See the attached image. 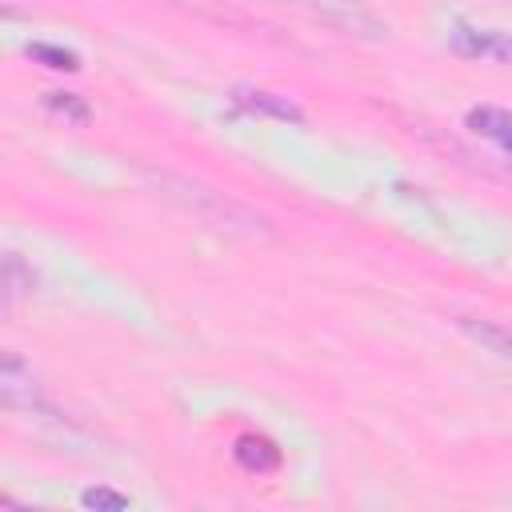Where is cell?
Listing matches in <instances>:
<instances>
[{"label":"cell","mask_w":512,"mask_h":512,"mask_svg":"<svg viewBox=\"0 0 512 512\" xmlns=\"http://www.w3.org/2000/svg\"><path fill=\"white\" fill-rule=\"evenodd\" d=\"M156 184L164 188V196L180 200L188 212H196L204 224H212V228H220V232H236V236H268V232H272L264 216H256L252 208L228 200L224 192H212V188L192 184V180L172 176V172H160Z\"/></svg>","instance_id":"6da1fadb"},{"label":"cell","mask_w":512,"mask_h":512,"mask_svg":"<svg viewBox=\"0 0 512 512\" xmlns=\"http://www.w3.org/2000/svg\"><path fill=\"white\" fill-rule=\"evenodd\" d=\"M452 48L464 56H492V60H512V36L492 32V28H452Z\"/></svg>","instance_id":"7a4b0ae2"},{"label":"cell","mask_w":512,"mask_h":512,"mask_svg":"<svg viewBox=\"0 0 512 512\" xmlns=\"http://www.w3.org/2000/svg\"><path fill=\"white\" fill-rule=\"evenodd\" d=\"M232 100H236V108H244V112H252V116H276V120H292V124L304 120V112H300L292 100L272 96V92H260V88H236Z\"/></svg>","instance_id":"3957f363"},{"label":"cell","mask_w":512,"mask_h":512,"mask_svg":"<svg viewBox=\"0 0 512 512\" xmlns=\"http://www.w3.org/2000/svg\"><path fill=\"white\" fill-rule=\"evenodd\" d=\"M468 128L472 132H480V136H488V140H496L500 148H508L512 152V112H504V108H472L468 112Z\"/></svg>","instance_id":"277c9868"},{"label":"cell","mask_w":512,"mask_h":512,"mask_svg":"<svg viewBox=\"0 0 512 512\" xmlns=\"http://www.w3.org/2000/svg\"><path fill=\"white\" fill-rule=\"evenodd\" d=\"M236 460L248 468V472H272L280 464V452L268 444V440H252V436H240L236 440Z\"/></svg>","instance_id":"5b68a950"},{"label":"cell","mask_w":512,"mask_h":512,"mask_svg":"<svg viewBox=\"0 0 512 512\" xmlns=\"http://www.w3.org/2000/svg\"><path fill=\"white\" fill-rule=\"evenodd\" d=\"M36 288V276H32V268L16 256V252H8L4 256V304H16L24 292H32Z\"/></svg>","instance_id":"8992f818"},{"label":"cell","mask_w":512,"mask_h":512,"mask_svg":"<svg viewBox=\"0 0 512 512\" xmlns=\"http://www.w3.org/2000/svg\"><path fill=\"white\" fill-rule=\"evenodd\" d=\"M44 108H52L56 116H64V120H72V124H84V120L92 116V108H88L76 92H44Z\"/></svg>","instance_id":"52a82bcc"},{"label":"cell","mask_w":512,"mask_h":512,"mask_svg":"<svg viewBox=\"0 0 512 512\" xmlns=\"http://www.w3.org/2000/svg\"><path fill=\"white\" fill-rule=\"evenodd\" d=\"M476 340H484V344H492L500 356H512V328H500V324H476V320H460Z\"/></svg>","instance_id":"ba28073f"},{"label":"cell","mask_w":512,"mask_h":512,"mask_svg":"<svg viewBox=\"0 0 512 512\" xmlns=\"http://www.w3.org/2000/svg\"><path fill=\"white\" fill-rule=\"evenodd\" d=\"M28 56L40 60V64H48V68H64V72H76V68H80L76 52L56 48V44H28Z\"/></svg>","instance_id":"9c48e42d"},{"label":"cell","mask_w":512,"mask_h":512,"mask_svg":"<svg viewBox=\"0 0 512 512\" xmlns=\"http://www.w3.org/2000/svg\"><path fill=\"white\" fill-rule=\"evenodd\" d=\"M80 504L84 508H132V500L124 496V492H112V488H88L84 496H80Z\"/></svg>","instance_id":"30bf717a"}]
</instances>
